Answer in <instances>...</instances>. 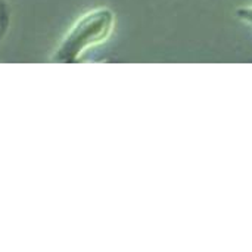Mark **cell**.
I'll list each match as a JSON object with an SVG mask.
<instances>
[{
	"instance_id": "3",
	"label": "cell",
	"mask_w": 252,
	"mask_h": 252,
	"mask_svg": "<svg viewBox=\"0 0 252 252\" xmlns=\"http://www.w3.org/2000/svg\"><path fill=\"white\" fill-rule=\"evenodd\" d=\"M7 21H9V18H7V12H6V6L0 0V41H1V37H3L6 28H7Z\"/></svg>"
},
{
	"instance_id": "2",
	"label": "cell",
	"mask_w": 252,
	"mask_h": 252,
	"mask_svg": "<svg viewBox=\"0 0 252 252\" xmlns=\"http://www.w3.org/2000/svg\"><path fill=\"white\" fill-rule=\"evenodd\" d=\"M236 18L242 24H245L250 28H252V3H247L244 6H239L236 9Z\"/></svg>"
},
{
	"instance_id": "1",
	"label": "cell",
	"mask_w": 252,
	"mask_h": 252,
	"mask_svg": "<svg viewBox=\"0 0 252 252\" xmlns=\"http://www.w3.org/2000/svg\"><path fill=\"white\" fill-rule=\"evenodd\" d=\"M117 18L111 7L97 6L81 13L61 37L52 52L53 63H75L90 50L109 41L115 31Z\"/></svg>"
}]
</instances>
